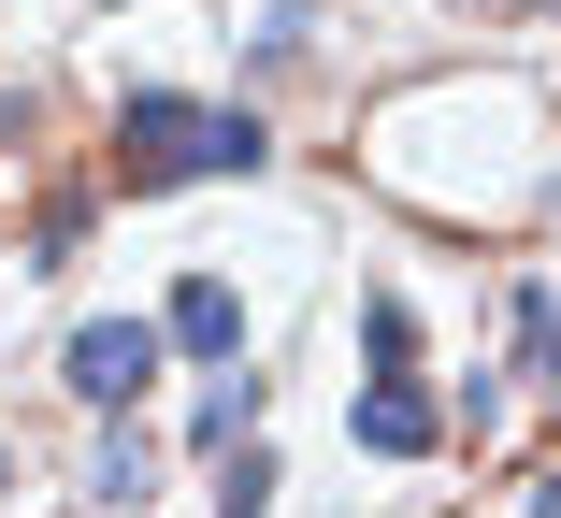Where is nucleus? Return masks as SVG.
<instances>
[{"label":"nucleus","instance_id":"obj_1","mask_svg":"<svg viewBox=\"0 0 561 518\" xmlns=\"http://www.w3.org/2000/svg\"><path fill=\"white\" fill-rule=\"evenodd\" d=\"M260 159H274L260 101H173V87L116 101V173L130 187H202V173H260Z\"/></svg>","mask_w":561,"mask_h":518},{"label":"nucleus","instance_id":"obj_2","mask_svg":"<svg viewBox=\"0 0 561 518\" xmlns=\"http://www.w3.org/2000/svg\"><path fill=\"white\" fill-rule=\"evenodd\" d=\"M159 360H173V332H159V318H87V332L58 346V389L87 403V418H130V403L159 389Z\"/></svg>","mask_w":561,"mask_h":518},{"label":"nucleus","instance_id":"obj_3","mask_svg":"<svg viewBox=\"0 0 561 518\" xmlns=\"http://www.w3.org/2000/svg\"><path fill=\"white\" fill-rule=\"evenodd\" d=\"M346 447H360V461H432V447H446V403L417 389V360H375V389L346 403Z\"/></svg>","mask_w":561,"mask_h":518},{"label":"nucleus","instance_id":"obj_4","mask_svg":"<svg viewBox=\"0 0 561 518\" xmlns=\"http://www.w3.org/2000/svg\"><path fill=\"white\" fill-rule=\"evenodd\" d=\"M159 332H173V360H202V375H216V360H245V288H231V274H187Z\"/></svg>","mask_w":561,"mask_h":518},{"label":"nucleus","instance_id":"obj_5","mask_svg":"<svg viewBox=\"0 0 561 518\" xmlns=\"http://www.w3.org/2000/svg\"><path fill=\"white\" fill-rule=\"evenodd\" d=\"M245 433H260V375H245V360H216V389L187 403V447H245Z\"/></svg>","mask_w":561,"mask_h":518},{"label":"nucleus","instance_id":"obj_6","mask_svg":"<svg viewBox=\"0 0 561 518\" xmlns=\"http://www.w3.org/2000/svg\"><path fill=\"white\" fill-rule=\"evenodd\" d=\"M159 490V447L145 433H101V461H87V504H145Z\"/></svg>","mask_w":561,"mask_h":518},{"label":"nucleus","instance_id":"obj_7","mask_svg":"<svg viewBox=\"0 0 561 518\" xmlns=\"http://www.w3.org/2000/svg\"><path fill=\"white\" fill-rule=\"evenodd\" d=\"M518 360L561 389V288H547V274H518Z\"/></svg>","mask_w":561,"mask_h":518},{"label":"nucleus","instance_id":"obj_8","mask_svg":"<svg viewBox=\"0 0 561 518\" xmlns=\"http://www.w3.org/2000/svg\"><path fill=\"white\" fill-rule=\"evenodd\" d=\"M216 504H274V447H260V433L216 447Z\"/></svg>","mask_w":561,"mask_h":518},{"label":"nucleus","instance_id":"obj_9","mask_svg":"<svg viewBox=\"0 0 561 518\" xmlns=\"http://www.w3.org/2000/svg\"><path fill=\"white\" fill-rule=\"evenodd\" d=\"M360 346H375V360H417V318H403V288H360Z\"/></svg>","mask_w":561,"mask_h":518},{"label":"nucleus","instance_id":"obj_10","mask_svg":"<svg viewBox=\"0 0 561 518\" xmlns=\"http://www.w3.org/2000/svg\"><path fill=\"white\" fill-rule=\"evenodd\" d=\"M490 15H561V0H490Z\"/></svg>","mask_w":561,"mask_h":518}]
</instances>
